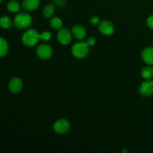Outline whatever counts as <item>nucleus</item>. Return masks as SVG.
Segmentation results:
<instances>
[{
	"mask_svg": "<svg viewBox=\"0 0 153 153\" xmlns=\"http://www.w3.org/2000/svg\"><path fill=\"white\" fill-rule=\"evenodd\" d=\"M1 2H2V0H1Z\"/></svg>",
	"mask_w": 153,
	"mask_h": 153,
	"instance_id": "b1692460",
	"label": "nucleus"
},
{
	"mask_svg": "<svg viewBox=\"0 0 153 153\" xmlns=\"http://www.w3.org/2000/svg\"><path fill=\"white\" fill-rule=\"evenodd\" d=\"M23 88V82L19 77H14L10 80L8 83V89L13 94H18Z\"/></svg>",
	"mask_w": 153,
	"mask_h": 153,
	"instance_id": "1a4fd4ad",
	"label": "nucleus"
},
{
	"mask_svg": "<svg viewBox=\"0 0 153 153\" xmlns=\"http://www.w3.org/2000/svg\"><path fill=\"white\" fill-rule=\"evenodd\" d=\"M138 91L142 97H148L153 95V81L151 79H146L140 85Z\"/></svg>",
	"mask_w": 153,
	"mask_h": 153,
	"instance_id": "0eeeda50",
	"label": "nucleus"
},
{
	"mask_svg": "<svg viewBox=\"0 0 153 153\" xmlns=\"http://www.w3.org/2000/svg\"><path fill=\"white\" fill-rule=\"evenodd\" d=\"M20 4L15 0H10L7 2V8L11 13H16L20 10Z\"/></svg>",
	"mask_w": 153,
	"mask_h": 153,
	"instance_id": "f3484780",
	"label": "nucleus"
},
{
	"mask_svg": "<svg viewBox=\"0 0 153 153\" xmlns=\"http://www.w3.org/2000/svg\"><path fill=\"white\" fill-rule=\"evenodd\" d=\"M141 58L146 64L153 66V46H147L142 50Z\"/></svg>",
	"mask_w": 153,
	"mask_h": 153,
	"instance_id": "9d476101",
	"label": "nucleus"
},
{
	"mask_svg": "<svg viewBox=\"0 0 153 153\" xmlns=\"http://www.w3.org/2000/svg\"><path fill=\"white\" fill-rule=\"evenodd\" d=\"M49 24H50V26L53 29L58 30V31L63 28L62 19L61 18L58 17V16H52V18H50Z\"/></svg>",
	"mask_w": 153,
	"mask_h": 153,
	"instance_id": "2eb2a0df",
	"label": "nucleus"
},
{
	"mask_svg": "<svg viewBox=\"0 0 153 153\" xmlns=\"http://www.w3.org/2000/svg\"><path fill=\"white\" fill-rule=\"evenodd\" d=\"M90 47L91 46L87 43V42H78L75 43L72 47V54L75 58L78 59H82L88 55L90 52Z\"/></svg>",
	"mask_w": 153,
	"mask_h": 153,
	"instance_id": "7ed1b4c3",
	"label": "nucleus"
},
{
	"mask_svg": "<svg viewBox=\"0 0 153 153\" xmlns=\"http://www.w3.org/2000/svg\"><path fill=\"white\" fill-rule=\"evenodd\" d=\"M72 36H73L72 31L66 28H62L58 30V34H57V40L58 43H61V45L67 46L71 43Z\"/></svg>",
	"mask_w": 153,
	"mask_h": 153,
	"instance_id": "423d86ee",
	"label": "nucleus"
},
{
	"mask_svg": "<svg viewBox=\"0 0 153 153\" xmlns=\"http://www.w3.org/2000/svg\"><path fill=\"white\" fill-rule=\"evenodd\" d=\"M9 46L7 40L3 37L0 38V56L4 57L8 52Z\"/></svg>",
	"mask_w": 153,
	"mask_h": 153,
	"instance_id": "a211bd4d",
	"label": "nucleus"
},
{
	"mask_svg": "<svg viewBox=\"0 0 153 153\" xmlns=\"http://www.w3.org/2000/svg\"><path fill=\"white\" fill-rule=\"evenodd\" d=\"M40 33L34 28L27 29L22 36V43L28 47H33L36 46L40 40Z\"/></svg>",
	"mask_w": 153,
	"mask_h": 153,
	"instance_id": "f257e3e1",
	"label": "nucleus"
},
{
	"mask_svg": "<svg viewBox=\"0 0 153 153\" xmlns=\"http://www.w3.org/2000/svg\"><path fill=\"white\" fill-rule=\"evenodd\" d=\"M40 4V0H23L22 7L27 11H33L39 7Z\"/></svg>",
	"mask_w": 153,
	"mask_h": 153,
	"instance_id": "f8f14e48",
	"label": "nucleus"
},
{
	"mask_svg": "<svg viewBox=\"0 0 153 153\" xmlns=\"http://www.w3.org/2000/svg\"><path fill=\"white\" fill-rule=\"evenodd\" d=\"M55 4L53 3L47 4L43 9V15L46 18H52L55 13Z\"/></svg>",
	"mask_w": 153,
	"mask_h": 153,
	"instance_id": "4468645a",
	"label": "nucleus"
},
{
	"mask_svg": "<svg viewBox=\"0 0 153 153\" xmlns=\"http://www.w3.org/2000/svg\"><path fill=\"white\" fill-rule=\"evenodd\" d=\"M53 4L58 7H63L66 4V0H53Z\"/></svg>",
	"mask_w": 153,
	"mask_h": 153,
	"instance_id": "4be33fe9",
	"label": "nucleus"
},
{
	"mask_svg": "<svg viewBox=\"0 0 153 153\" xmlns=\"http://www.w3.org/2000/svg\"><path fill=\"white\" fill-rule=\"evenodd\" d=\"M36 53L40 59L48 60L53 55V49L49 45L46 43H42L37 46Z\"/></svg>",
	"mask_w": 153,
	"mask_h": 153,
	"instance_id": "39448f33",
	"label": "nucleus"
},
{
	"mask_svg": "<svg viewBox=\"0 0 153 153\" xmlns=\"http://www.w3.org/2000/svg\"><path fill=\"white\" fill-rule=\"evenodd\" d=\"M89 21H90V22H91V23L94 25H99V24H100V22H101V21H100V17L97 16H92L91 18H90Z\"/></svg>",
	"mask_w": 153,
	"mask_h": 153,
	"instance_id": "aec40b11",
	"label": "nucleus"
},
{
	"mask_svg": "<svg viewBox=\"0 0 153 153\" xmlns=\"http://www.w3.org/2000/svg\"><path fill=\"white\" fill-rule=\"evenodd\" d=\"M140 75L145 79H151L153 78V67L152 65H148L143 67L140 70Z\"/></svg>",
	"mask_w": 153,
	"mask_h": 153,
	"instance_id": "ddd939ff",
	"label": "nucleus"
},
{
	"mask_svg": "<svg viewBox=\"0 0 153 153\" xmlns=\"http://www.w3.org/2000/svg\"><path fill=\"white\" fill-rule=\"evenodd\" d=\"M146 25L150 29L153 30V13L149 15L146 19Z\"/></svg>",
	"mask_w": 153,
	"mask_h": 153,
	"instance_id": "412c9836",
	"label": "nucleus"
},
{
	"mask_svg": "<svg viewBox=\"0 0 153 153\" xmlns=\"http://www.w3.org/2000/svg\"><path fill=\"white\" fill-rule=\"evenodd\" d=\"M32 22V17L30 14L25 12H22L16 14L13 18V25L18 29L27 28Z\"/></svg>",
	"mask_w": 153,
	"mask_h": 153,
	"instance_id": "f03ea898",
	"label": "nucleus"
},
{
	"mask_svg": "<svg viewBox=\"0 0 153 153\" xmlns=\"http://www.w3.org/2000/svg\"><path fill=\"white\" fill-rule=\"evenodd\" d=\"M99 31L101 34L105 36H110L114 32V25L110 20L105 19L99 24Z\"/></svg>",
	"mask_w": 153,
	"mask_h": 153,
	"instance_id": "6e6552de",
	"label": "nucleus"
},
{
	"mask_svg": "<svg viewBox=\"0 0 153 153\" xmlns=\"http://www.w3.org/2000/svg\"><path fill=\"white\" fill-rule=\"evenodd\" d=\"M0 24L4 29H10L13 25V20H12L9 16L3 15L0 19Z\"/></svg>",
	"mask_w": 153,
	"mask_h": 153,
	"instance_id": "dca6fc26",
	"label": "nucleus"
},
{
	"mask_svg": "<svg viewBox=\"0 0 153 153\" xmlns=\"http://www.w3.org/2000/svg\"><path fill=\"white\" fill-rule=\"evenodd\" d=\"M72 34L75 38L78 40H83L87 35V31L85 27L82 25H75L72 28Z\"/></svg>",
	"mask_w": 153,
	"mask_h": 153,
	"instance_id": "9b49d317",
	"label": "nucleus"
},
{
	"mask_svg": "<svg viewBox=\"0 0 153 153\" xmlns=\"http://www.w3.org/2000/svg\"><path fill=\"white\" fill-rule=\"evenodd\" d=\"M86 42L90 46H94L96 44V39L94 37H88Z\"/></svg>",
	"mask_w": 153,
	"mask_h": 153,
	"instance_id": "5701e85b",
	"label": "nucleus"
},
{
	"mask_svg": "<svg viewBox=\"0 0 153 153\" xmlns=\"http://www.w3.org/2000/svg\"><path fill=\"white\" fill-rule=\"evenodd\" d=\"M40 40H43L44 42H47L49 41L52 38V34H51L49 31H44L43 32H41L40 34Z\"/></svg>",
	"mask_w": 153,
	"mask_h": 153,
	"instance_id": "6ab92c4d",
	"label": "nucleus"
},
{
	"mask_svg": "<svg viewBox=\"0 0 153 153\" xmlns=\"http://www.w3.org/2000/svg\"><path fill=\"white\" fill-rule=\"evenodd\" d=\"M70 129V123L64 118L58 120L53 124V131L56 134L62 135L67 134Z\"/></svg>",
	"mask_w": 153,
	"mask_h": 153,
	"instance_id": "20e7f679",
	"label": "nucleus"
}]
</instances>
